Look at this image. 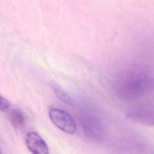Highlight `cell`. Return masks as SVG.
<instances>
[{
	"instance_id": "obj_1",
	"label": "cell",
	"mask_w": 154,
	"mask_h": 154,
	"mask_svg": "<svg viewBox=\"0 0 154 154\" xmlns=\"http://www.w3.org/2000/svg\"><path fill=\"white\" fill-rule=\"evenodd\" d=\"M154 85L152 75L143 67H132L119 77L116 88L124 98L133 99L146 94Z\"/></svg>"
},
{
	"instance_id": "obj_2",
	"label": "cell",
	"mask_w": 154,
	"mask_h": 154,
	"mask_svg": "<svg viewBox=\"0 0 154 154\" xmlns=\"http://www.w3.org/2000/svg\"><path fill=\"white\" fill-rule=\"evenodd\" d=\"M49 117L53 123L61 131L70 134H73L76 130L74 119L66 111L52 108L49 111Z\"/></svg>"
},
{
	"instance_id": "obj_3",
	"label": "cell",
	"mask_w": 154,
	"mask_h": 154,
	"mask_svg": "<svg viewBox=\"0 0 154 154\" xmlns=\"http://www.w3.org/2000/svg\"><path fill=\"white\" fill-rule=\"evenodd\" d=\"M128 117L139 123L154 126V107L147 106L134 109L128 113Z\"/></svg>"
},
{
	"instance_id": "obj_4",
	"label": "cell",
	"mask_w": 154,
	"mask_h": 154,
	"mask_svg": "<svg viewBox=\"0 0 154 154\" xmlns=\"http://www.w3.org/2000/svg\"><path fill=\"white\" fill-rule=\"evenodd\" d=\"M81 126L84 134L88 138L98 141L102 137V128L97 120L91 117H84L81 120Z\"/></svg>"
},
{
	"instance_id": "obj_5",
	"label": "cell",
	"mask_w": 154,
	"mask_h": 154,
	"mask_svg": "<svg viewBox=\"0 0 154 154\" xmlns=\"http://www.w3.org/2000/svg\"><path fill=\"white\" fill-rule=\"evenodd\" d=\"M28 149L34 154H48L49 148L43 138L36 132H30L26 137Z\"/></svg>"
},
{
	"instance_id": "obj_6",
	"label": "cell",
	"mask_w": 154,
	"mask_h": 154,
	"mask_svg": "<svg viewBox=\"0 0 154 154\" xmlns=\"http://www.w3.org/2000/svg\"><path fill=\"white\" fill-rule=\"evenodd\" d=\"M10 121L14 128L19 129L23 126L25 123V117L20 111L18 109H14L10 112Z\"/></svg>"
},
{
	"instance_id": "obj_7",
	"label": "cell",
	"mask_w": 154,
	"mask_h": 154,
	"mask_svg": "<svg viewBox=\"0 0 154 154\" xmlns=\"http://www.w3.org/2000/svg\"><path fill=\"white\" fill-rule=\"evenodd\" d=\"M51 86L55 93L60 99H61L63 102L68 103L69 105H73V101L72 100L70 97L67 94L65 91H64V90L59 85H58L55 83H52Z\"/></svg>"
},
{
	"instance_id": "obj_8",
	"label": "cell",
	"mask_w": 154,
	"mask_h": 154,
	"mask_svg": "<svg viewBox=\"0 0 154 154\" xmlns=\"http://www.w3.org/2000/svg\"><path fill=\"white\" fill-rule=\"evenodd\" d=\"M9 105L8 100L6 98L0 96V111L7 110L8 108Z\"/></svg>"
},
{
	"instance_id": "obj_9",
	"label": "cell",
	"mask_w": 154,
	"mask_h": 154,
	"mask_svg": "<svg viewBox=\"0 0 154 154\" xmlns=\"http://www.w3.org/2000/svg\"><path fill=\"white\" fill-rule=\"evenodd\" d=\"M1 153V151H0V153Z\"/></svg>"
}]
</instances>
